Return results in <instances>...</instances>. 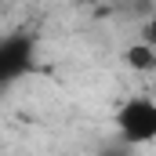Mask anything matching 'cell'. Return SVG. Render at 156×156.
Listing matches in <instances>:
<instances>
[{
    "label": "cell",
    "instance_id": "1",
    "mask_svg": "<svg viewBox=\"0 0 156 156\" xmlns=\"http://www.w3.org/2000/svg\"><path fill=\"white\" fill-rule=\"evenodd\" d=\"M116 134L127 145L156 142V98H127L116 109Z\"/></svg>",
    "mask_w": 156,
    "mask_h": 156
},
{
    "label": "cell",
    "instance_id": "2",
    "mask_svg": "<svg viewBox=\"0 0 156 156\" xmlns=\"http://www.w3.org/2000/svg\"><path fill=\"white\" fill-rule=\"evenodd\" d=\"M26 47L22 44H15V40H7V44H0V80H7V76H15L22 66H26Z\"/></svg>",
    "mask_w": 156,
    "mask_h": 156
},
{
    "label": "cell",
    "instance_id": "3",
    "mask_svg": "<svg viewBox=\"0 0 156 156\" xmlns=\"http://www.w3.org/2000/svg\"><path fill=\"white\" fill-rule=\"evenodd\" d=\"M123 58H127V66H131L134 73H153V69H156V51L149 47V44H134V47H127Z\"/></svg>",
    "mask_w": 156,
    "mask_h": 156
},
{
    "label": "cell",
    "instance_id": "4",
    "mask_svg": "<svg viewBox=\"0 0 156 156\" xmlns=\"http://www.w3.org/2000/svg\"><path fill=\"white\" fill-rule=\"evenodd\" d=\"M142 44H149V47L156 51V15L145 22V29H142Z\"/></svg>",
    "mask_w": 156,
    "mask_h": 156
}]
</instances>
